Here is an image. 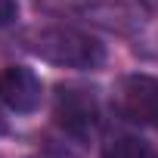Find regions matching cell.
Here are the masks:
<instances>
[{
    "label": "cell",
    "mask_w": 158,
    "mask_h": 158,
    "mask_svg": "<svg viewBox=\"0 0 158 158\" xmlns=\"http://www.w3.org/2000/svg\"><path fill=\"white\" fill-rule=\"evenodd\" d=\"M6 133V118H3V109H0V136Z\"/></svg>",
    "instance_id": "cell-8"
},
{
    "label": "cell",
    "mask_w": 158,
    "mask_h": 158,
    "mask_svg": "<svg viewBox=\"0 0 158 158\" xmlns=\"http://www.w3.org/2000/svg\"><path fill=\"white\" fill-rule=\"evenodd\" d=\"M28 50L34 56H40L50 65H62V68H99L106 62V47L77 28H65V25H53V28H40L28 34Z\"/></svg>",
    "instance_id": "cell-1"
},
{
    "label": "cell",
    "mask_w": 158,
    "mask_h": 158,
    "mask_svg": "<svg viewBox=\"0 0 158 158\" xmlns=\"http://www.w3.org/2000/svg\"><path fill=\"white\" fill-rule=\"evenodd\" d=\"M121 112L146 127H158V77L152 74H127L121 81Z\"/></svg>",
    "instance_id": "cell-4"
},
{
    "label": "cell",
    "mask_w": 158,
    "mask_h": 158,
    "mask_svg": "<svg viewBox=\"0 0 158 158\" xmlns=\"http://www.w3.org/2000/svg\"><path fill=\"white\" fill-rule=\"evenodd\" d=\"M31 158H50V155H31Z\"/></svg>",
    "instance_id": "cell-9"
},
{
    "label": "cell",
    "mask_w": 158,
    "mask_h": 158,
    "mask_svg": "<svg viewBox=\"0 0 158 158\" xmlns=\"http://www.w3.org/2000/svg\"><path fill=\"white\" fill-rule=\"evenodd\" d=\"M102 158H158V152L136 136H115L106 143Z\"/></svg>",
    "instance_id": "cell-6"
},
{
    "label": "cell",
    "mask_w": 158,
    "mask_h": 158,
    "mask_svg": "<svg viewBox=\"0 0 158 158\" xmlns=\"http://www.w3.org/2000/svg\"><path fill=\"white\" fill-rule=\"evenodd\" d=\"M40 77L25 68V65H6L0 71V102L6 109L19 112V115H28L40 106Z\"/></svg>",
    "instance_id": "cell-5"
},
{
    "label": "cell",
    "mask_w": 158,
    "mask_h": 158,
    "mask_svg": "<svg viewBox=\"0 0 158 158\" xmlns=\"http://www.w3.org/2000/svg\"><path fill=\"white\" fill-rule=\"evenodd\" d=\"M96 93L87 87H59L56 93V124L65 127V133L71 136H87L96 127Z\"/></svg>",
    "instance_id": "cell-2"
},
{
    "label": "cell",
    "mask_w": 158,
    "mask_h": 158,
    "mask_svg": "<svg viewBox=\"0 0 158 158\" xmlns=\"http://www.w3.org/2000/svg\"><path fill=\"white\" fill-rule=\"evenodd\" d=\"M81 13L118 34H133L149 22V10L143 0H87L81 3Z\"/></svg>",
    "instance_id": "cell-3"
},
{
    "label": "cell",
    "mask_w": 158,
    "mask_h": 158,
    "mask_svg": "<svg viewBox=\"0 0 158 158\" xmlns=\"http://www.w3.org/2000/svg\"><path fill=\"white\" fill-rule=\"evenodd\" d=\"M19 16V3L16 0H0V25H10Z\"/></svg>",
    "instance_id": "cell-7"
}]
</instances>
